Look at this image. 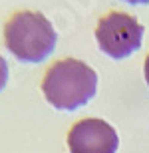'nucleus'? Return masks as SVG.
Returning a JSON list of instances; mask_svg holds the SVG:
<instances>
[{
    "label": "nucleus",
    "mask_w": 149,
    "mask_h": 153,
    "mask_svg": "<svg viewBox=\"0 0 149 153\" xmlns=\"http://www.w3.org/2000/svg\"><path fill=\"white\" fill-rule=\"evenodd\" d=\"M42 91L56 109L72 111L86 105L98 91V76L87 64L66 58L52 66L44 76Z\"/></svg>",
    "instance_id": "obj_1"
},
{
    "label": "nucleus",
    "mask_w": 149,
    "mask_h": 153,
    "mask_svg": "<svg viewBox=\"0 0 149 153\" xmlns=\"http://www.w3.org/2000/svg\"><path fill=\"white\" fill-rule=\"evenodd\" d=\"M56 30L40 12H18L4 26V42L12 56L24 64H40L56 48Z\"/></svg>",
    "instance_id": "obj_2"
},
{
    "label": "nucleus",
    "mask_w": 149,
    "mask_h": 153,
    "mask_svg": "<svg viewBox=\"0 0 149 153\" xmlns=\"http://www.w3.org/2000/svg\"><path fill=\"white\" fill-rule=\"evenodd\" d=\"M143 32V26L133 16L125 12H111L98 22L96 40L103 54L113 60H123L141 48Z\"/></svg>",
    "instance_id": "obj_3"
},
{
    "label": "nucleus",
    "mask_w": 149,
    "mask_h": 153,
    "mask_svg": "<svg viewBox=\"0 0 149 153\" xmlns=\"http://www.w3.org/2000/svg\"><path fill=\"white\" fill-rule=\"evenodd\" d=\"M117 131L103 119H82L68 133L70 153H117Z\"/></svg>",
    "instance_id": "obj_4"
},
{
    "label": "nucleus",
    "mask_w": 149,
    "mask_h": 153,
    "mask_svg": "<svg viewBox=\"0 0 149 153\" xmlns=\"http://www.w3.org/2000/svg\"><path fill=\"white\" fill-rule=\"evenodd\" d=\"M6 82H8V64L0 56V91L6 88Z\"/></svg>",
    "instance_id": "obj_5"
},
{
    "label": "nucleus",
    "mask_w": 149,
    "mask_h": 153,
    "mask_svg": "<svg viewBox=\"0 0 149 153\" xmlns=\"http://www.w3.org/2000/svg\"><path fill=\"white\" fill-rule=\"evenodd\" d=\"M145 82H147V85H149V56H147V60H145Z\"/></svg>",
    "instance_id": "obj_6"
},
{
    "label": "nucleus",
    "mask_w": 149,
    "mask_h": 153,
    "mask_svg": "<svg viewBox=\"0 0 149 153\" xmlns=\"http://www.w3.org/2000/svg\"><path fill=\"white\" fill-rule=\"evenodd\" d=\"M123 2H127V4H147L149 0H123Z\"/></svg>",
    "instance_id": "obj_7"
}]
</instances>
